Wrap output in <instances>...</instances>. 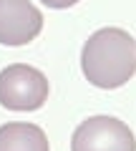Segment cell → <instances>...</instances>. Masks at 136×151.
<instances>
[{
    "mask_svg": "<svg viewBox=\"0 0 136 151\" xmlns=\"http://www.w3.org/2000/svg\"><path fill=\"white\" fill-rule=\"evenodd\" d=\"M81 65L98 88H119L136 73V40L121 28L96 30L83 45Z\"/></svg>",
    "mask_w": 136,
    "mask_h": 151,
    "instance_id": "1",
    "label": "cell"
},
{
    "mask_svg": "<svg viewBox=\"0 0 136 151\" xmlns=\"http://www.w3.org/2000/svg\"><path fill=\"white\" fill-rule=\"evenodd\" d=\"M48 98V81L38 68L8 65L0 73V103L10 111H35Z\"/></svg>",
    "mask_w": 136,
    "mask_h": 151,
    "instance_id": "2",
    "label": "cell"
},
{
    "mask_svg": "<svg viewBox=\"0 0 136 151\" xmlns=\"http://www.w3.org/2000/svg\"><path fill=\"white\" fill-rule=\"evenodd\" d=\"M71 151H136V141L124 121L114 116H93L73 131Z\"/></svg>",
    "mask_w": 136,
    "mask_h": 151,
    "instance_id": "3",
    "label": "cell"
},
{
    "mask_svg": "<svg viewBox=\"0 0 136 151\" xmlns=\"http://www.w3.org/2000/svg\"><path fill=\"white\" fill-rule=\"evenodd\" d=\"M43 15L30 0H0V43L25 45L40 33Z\"/></svg>",
    "mask_w": 136,
    "mask_h": 151,
    "instance_id": "4",
    "label": "cell"
},
{
    "mask_svg": "<svg viewBox=\"0 0 136 151\" xmlns=\"http://www.w3.org/2000/svg\"><path fill=\"white\" fill-rule=\"evenodd\" d=\"M0 151H50V146L38 126L8 124L0 129Z\"/></svg>",
    "mask_w": 136,
    "mask_h": 151,
    "instance_id": "5",
    "label": "cell"
},
{
    "mask_svg": "<svg viewBox=\"0 0 136 151\" xmlns=\"http://www.w3.org/2000/svg\"><path fill=\"white\" fill-rule=\"evenodd\" d=\"M43 5H48V8H71V5H76L78 0H40Z\"/></svg>",
    "mask_w": 136,
    "mask_h": 151,
    "instance_id": "6",
    "label": "cell"
}]
</instances>
